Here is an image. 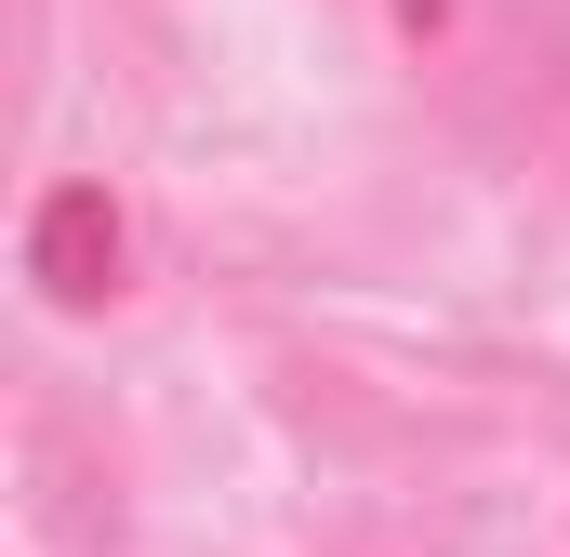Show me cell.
<instances>
[{"label":"cell","mask_w":570,"mask_h":557,"mask_svg":"<svg viewBox=\"0 0 570 557\" xmlns=\"http://www.w3.org/2000/svg\"><path fill=\"white\" fill-rule=\"evenodd\" d=\"M358 40L478 159H544L570 134V0H358Z\"/></svg>","instance_id":"6da1fadb"},{"label":"cell","mask_w":570,"mask_h":557,"mask_svg":"<svg viewBox=\"0 0 570 557\" xmlns=\"http://www.w3.org/2000/svg\"><path fill=\"white\" fill-rule=\"evenodd\" d=\"M27 278H40V305H67V319H94V305L134 292V226H120V199H107L94 173L27 213Z\"/></svg>","instance_id":"7a4b0ae2"}]
</instances>
